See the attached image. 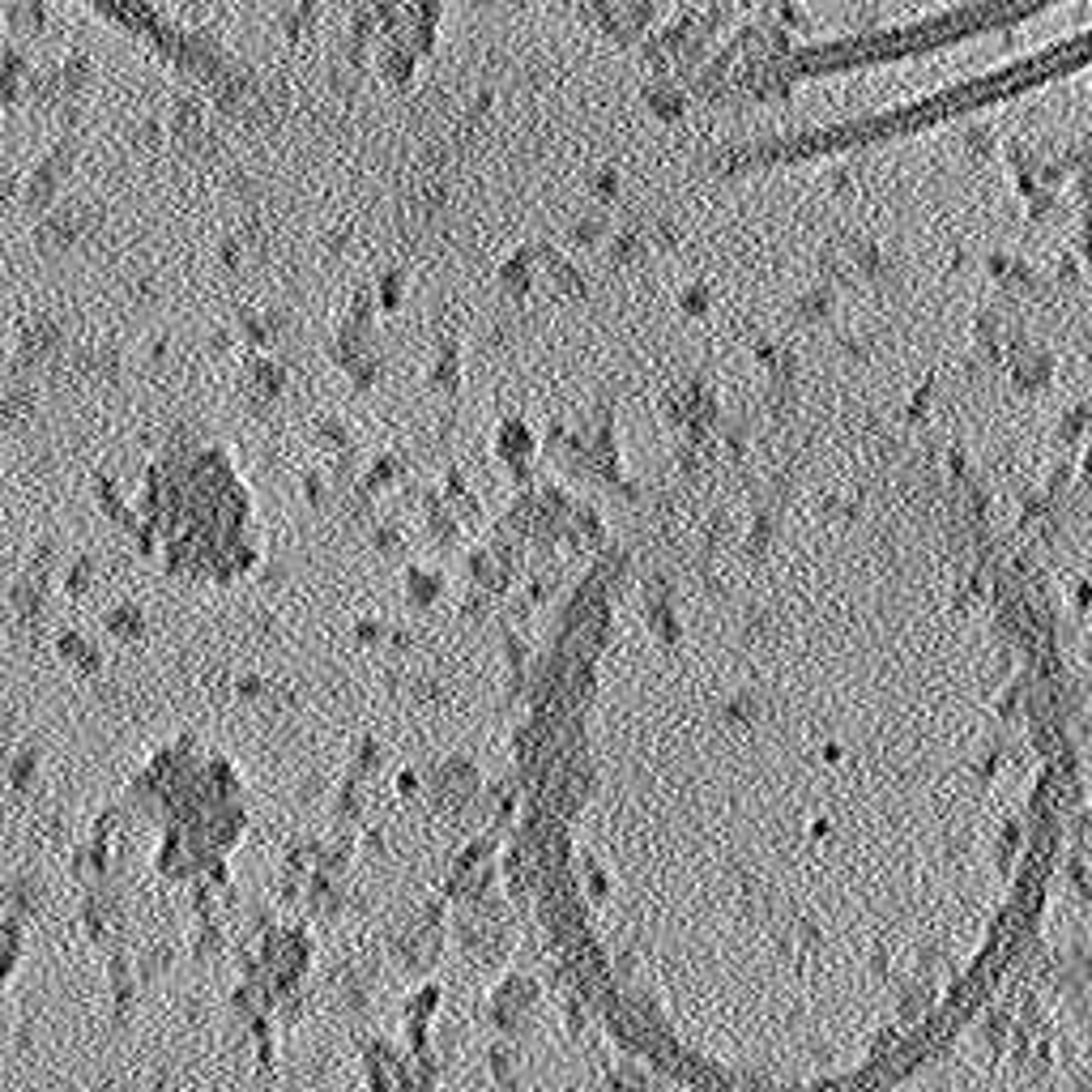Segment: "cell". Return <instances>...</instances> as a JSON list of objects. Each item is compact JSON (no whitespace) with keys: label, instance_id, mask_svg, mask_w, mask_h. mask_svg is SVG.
<instances>
[{"label":"cell","instance_id":"6da1fadb","mask_svg":"<svg viewBox=\"0 0 1092 1092\" xmlns=\"http://www.w3.org/2000/svg\"><path fill=\"white\" fill-rule=\"evenodd\" d=\"M619 952L726 1092H888L986 1007L1071 798L1011 546L913 465L802 457L666 546L619 649Z\"/></svg>","mask_w":1092,"mask_h":1092}]
</instances>
